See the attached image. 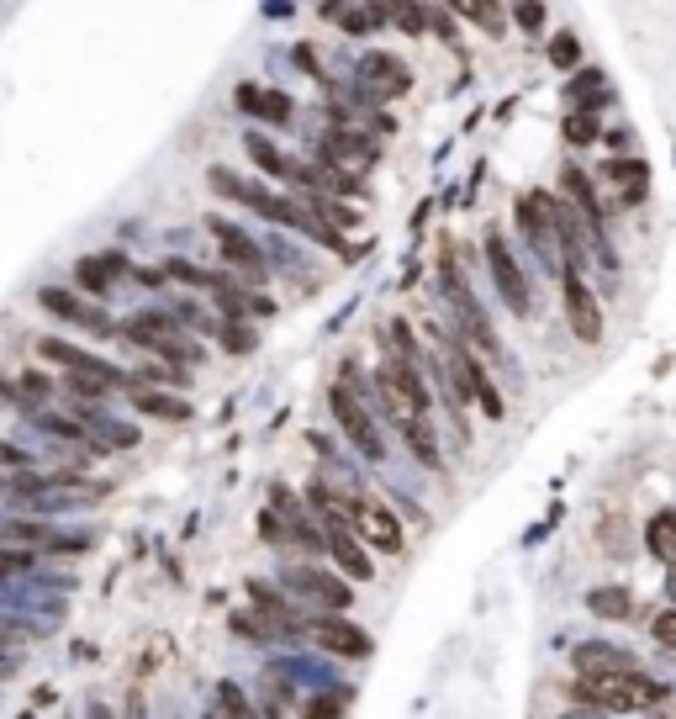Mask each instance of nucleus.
<instances>
[{
    "label": "nucleus",
    "mask_w": 676,
    "mask_h": 719,
    "mask_svg": "<svg viewBox=\"0 0 676 719\" xmlns=\"http://www.w3.org/2000/svg\"><path fill=\"white\" fill-rule=\"evenodd\" d=\"M576 698L587 709L629 714V709H655L666 698V688L655 677H645L640 667H624V672H603V677H581L576 682Z\"/></svg>",
    "instance_id": "1"
},
{
    "label": "nucleus",
    "mask_w": 676,
    "mask_h": 719,
    "mask_svg": "<svg viewBox=\"0 0 676 719\" xmlns=\"http://www.w3.org/2000/svg\"><path fill=\"white\" fill-rule=\"evenodd\" d=\"M486 270H492V286H497V297L507 302V312H518V318H529V312H534V291H529V275H523L518 254L507 249V238H502L497 228L486 233Z\"/></svg>",
    "instance_id": "2"
},
{
    "label": "nucleus",
    "mask_w": 676,
    "mask_h": 719,
    "mask_svg": "<svg viewBox=\"0 0 676 719\" xmlns=\"http://www.w3.org/2000/svg\"><path fill=\"white\" fill-rule=\"evenodd\" d=\"M444 355H449V386H455L460 397L481 402V408H486V418H502V397H497L492 376H486L481 365H476L471 344H465V339H444Z\"/></svg>",
    "instance_id": "3"
},
{
    "label": "nucleus",
    "mask_w": 676,
    "mask_h": 719,
    "mask_svg": "<svg viewBox=\"0 0 676 719\" xmlns=\"http://www.w3.org/2000/svg\"><path fill=\"white\" fill-rule=\"evenodd\" d=\"M328 408H333V418H338V429H344L349 445H360V450H365V460H381V439H375L370 408L360 402V386H354L349 376H344V381H333Z\"/></svg>",
    "instance_id": "4"
},
{
    "label": "nucleus",
    "mask_w": 676,
    "mask_h": 719,
    "mask_svg": "<svg viewBox=\"0 0 676 719\" xmlns=\"http://www.w3.org/2000/svg\"><path fill=\"white\" fill-rule=\"evenodd\" d=\"M560 302H566V323L581 344H603V307H597V291L581 281L576 265L560 270Z\"/></svg>",
    "instance_id": "5"
},
{
    "label": "nucleus",
    "mask_w": 676,
    "mask_h": 719,
    "mask_svg": "<svg viewBox=\"0 0 676 719\" xmlns=\"http://www.w3.org/2000/svg\"><path fill=\"white\" fill-rule=\"evenodd\" d=\"M349 519L354 529L365 534V545L386 550V556H407V534H402V519L391 513L386 503H370V497H354L349 503Z\"/></svg>",
    "instance_id": "6"
},
{
    "label": "nucleus",
    "mask_w": 676,
    "mask_h": 719,
    "mask_svg": "<svg viewBox=\"0 0 676 719\" xmlns=\"http://www.w3.org/2000/svg\"><path fill=\"white\" fill-rule=\"evenodd\" d=\"M37 302H43V312H53V318H64V323H80V328H90V334H117V323H111V312H101V307H85L74 291H64V286H43L37 291Z\"/></svg>",
    "instance_id": "7"
},
{
    "label": "nucleus",
    "mask_w": 676,
    "mask_h": 719,
    "mask_svg": "<svg viewBox=\"0 0 676 719\" xmlns=\"http://www.w3.org/2000/svg\"><path fill=\"white\" fill-rule=\"evenodd\" d=\"M212 228H217V238H222V260H228L238 275H249V281H265V275H270L265 249H259L243 228H228L222 217H212Z\"/></svg>",
    "instance_id": "8"
},
{
    "label": "nucleus",
    "mask_w": 676,
    "mask_h": 719,
    "mask_svg": "<svg viewBox=\"0 0 676 719\" xmlns=\"http://www.w3.org/2000/svg\"><path fill=\"white\" fill-rule=\"evenodd\" d=\"M286 587L291 593H302V598H312V603H323V608H349L354 603L349 582H338V577H328V571H317V566H291Z\"/></svg>",
    "instance_id": "9"
},
{
    "label": "nucleus",
    "mask_w": 676,
    "mask_h": 719,
    "mask_svg": "<svg viewBox=\"0 0 676 719\" xmlns=\"http://www.w3.org/2000/svg\"><path fill=\"white\" fill-rule=\"evenodd\" d=\"M312 640L323 645V651H333V656H365V651H370V635L360 630V624L338 619V608H333V614H317V619H312Z\"/></svg>",
    "instance_id": "10"
},
{
    "label": "nucleus",
    "mask_w": 676,
    "mask_h": 719,
    "mask_svg": "<svg viewBox=\"0 0 676 719\" xmlns=\"http://www.w3.org/2000/svg\"><path fill=\"white\" fill-rule=\"evenodd\" d=\"M328 556L338 561L344 577H360V582L375 577V561L365 556V545L354 540V524H344V519H328Z\"/></svg>",
    "instance_id": "11"
},
{
    "label": "nucleus",
    "mask_w": 676,
    "mask_h": 719,
    "mask_svg": "<svg viewBox=\"0 0 676 719\" xmlns=\"http://www.w3.org/2000/svg\"><path fill=\"white\" fill-rule=\"evenodd\" d=\"M37 355L43 360H53V365H64V371H96V376H117V381H127L133 386V376L127 371H117L106 355H90V349H74V344H64V339H37Z\"/></svg>",
    "instance_id": "12"
},
{
    "label": "nucleus",
    "mask_w": 676,
    "mask_h": 719,
    "mask_svg": "<svg viewBox=\"0 0 676 719\" xmlns=\"http://www.w3.org/2000/svg\"><path fill=\"white\" fill-rule=\"evenodd\" d=\"M449 302H455V318H460V328H465V339H471V349H486V355H492V349H497V334H492V323L481 318L476 297L465 291V281H460L455 270H449Z\"/></svg>",
    "instance_id": "13"
},
{
    "label": "nucleus",
    "mask_w": 676,
    "mask_h": 719,
    "mask_svg": "<svg viewBox=\"0 0 676 719\" xmlns=\"http://www.w3.org/2000/svg\"><path fill=\"white\" fill-rule=\"evenodd\" d=\"M571 667L576 677H603V672H624V667H640L629 651H618V645H603V640H587L571 651Z\"/></svg>",
    "instance_id": "14"
},
{
    "label": "nucleus",
    "mask_w": 676,
    "mask_h": 719,
    "mask_svg": "<svg viewBox=\"0 0 676 719\" xmlns=\"http://www.w3.org/2000/svg\"><path fill=\"white\" fill-rule=\"evenodd\" d=\"M360 75L375 85V96H402V90L412 85V75L402 69V59H391V53H365Z\"/></svg>",
    "instance_id": "15"
},
{
    "label": "nucleus",
    "mask_w": 676,
    "mask_h": 719,
    "mask_svg": "<svg viewBox=\"0 0 676 719\" xmlns=\"http://www.w3.org/2000/svg\"><path fill=\"white\" fill-rule=\"evenodd\" d=\"M122 275H127V260H122V254H85V260H80V286L96 291V297H106V291L117 286Z\"/></svg>",
    "instance_id": "16"
},
{
    "label": "nucleus",
    "mask_w": 676,
    "mask_h": 719,
    "mask_svg": "<svg viewBox=\"0 0 676 719\" xmlns=\"http://www.w3.org/2000/svg\"><path fill=\"white\" fill-rule=\"evenodd\" d=\"M645 550H650V561H661V566L676 561V508L650 513V524H645Z\"/></svg>",
    "instance_id": "17"
},
{
    "label": "nucleus",
    "mask_w": 676,
    "mask_h": 719,
    "mask_svg": "<svg viewBox=\"0 0 676 719\" xmlns=\"http://www.w3.org/2000/svg\"><path fill=\"white\" fill-rule=\"evenodd\" d=\"M397 429H402V439L412 445V455H418L423 466H439V439H434V429H428V413H402Z\"/></svg>",
    "instance_id": "18"
},
{
    "label": "nucleus",
    "mask_w": 676,
    "mask_h": 719,
    "mask_svg": "<svg viewBox=\"0 0 676 719\" xmlns=\"http://www.w3.org/2000/svg\"><path fill=\"white\" fill-rule=\"evenodd\" d=\"M133 408L148 413V418H164V423H185V418H191V402L164 397V392H154V386H133Z\"/></svg>",
    "instance_id": "19"
},
{
    "label": "nucleus",
    "mask_w": 676,
    "mask_h": 719,
    "mask_svg": "<svg viewBox=\"0 0 676 719\" xmlns=\"http://www.w3.org/2000/svg\"><path fill=\"white\" fill-rule=\"evenodd\" d=\"M238 106H243V112H254V117H265V122H286L291 117V101L280 96V90H275V96H265L259 85H243L238 90Z\"/></svg>",
    "instance_id": "20"
},
{
    "label": "nucleus",
    "mask_w": 676,
    "mask_h": 719,
    "mask_svg": "<svg viewBox=\"0 0 676 719\" xmlns=\"http://www.w3.org/2000/svg\"><path fill=\"white\" fill-rule=\"evenodd\" d=\"M603 175H608V186H624V201H645V175L650 170H645L640 159H618V164L608 159Z\"/></svg>",
    "instance_id": "21"
},
{
    "label": "nucleus",
    "mask_w": 676,
    "mask_h": 719,
    "mask_svg": "<svg viewBox=\"0 0 676 719\" xmlns=\"http://www.w3.org/2000/svg\"><path fill=\"white\" fill-rule=\"evenodd\" d=\"M587 608L597 619H629L634 603H629V587H592L587 593Z\"/></svg>",
    "instance_id": "22"
},
{
    "label": "nucleus",
    "mask_w": 676,
    "mask_h": 719,
    "mask_svg": "<svg viewBox=\"0 0 676 719\" xmlns=\"http://www.w3.org/2000/svg\"><path fill=\"white\" fill-rule=\"evenodd\" d=\"M249 154L259 159V170H265V175H275V180H296V159H286V154H280L275 149V143H265V138H249Z\"/></svg>",
    "instance_id": "23"
},
{
    "label": "nucleus",
    "mask_w": 676,
    "mask_h": 719,
    "mask_svg": "<svg viewBox=\"0 0 676 719\" xmlns=\"http://www.w3.org/2000/svg\"><path fill=\"white\" fill-rule=\"evenodd\" d=\"M0 534H6V540H16V545H64L48 524H22V519H11Z\"/></svg>",
    "instance_id": "24"
},
{
    "label": "nucleus",
    "mask_w": 676,
    "mask_h": 719,
    "mask_svg": "<svg viewBox=\"0 0 676 719\" xmlns=\"http://www.w3.org/2000/svg\"><path fill=\"white\" fill-rule=\"evenodd\" d=\"M566 138L576 143V149L597 138V106H576V112L566 117Z\"/></svg>",
    "instance_id": "25"
},
{
    "label": "nucleus",
    "mask_w": 676,
    "mask_h": 719,
    "mask_svg": "<svg viewBox=\"0 0 676 719\" xmlns=\"http://www.w3.org/2000/svg\"><path fill=\"white\" fill-rule=\"evenodd\" d=\"M566 96H571L576 106H597V101H603V75H597V69H587V75H581Z\"/></svg>",
    "instance_id": "26"
},
{
    "label": "nucleus",
    "mask_w": 676,
    "mask_h": 719,
    "mask_svg": "<svg viewBox=\"0 0 676 719\" xmlns=\"http://www.w3.org/2000/svg\"><path fill=\"white\" fill-rule=\"evenodd\" d=\"M254 344H259V339L249 334V328H238V318L222 323V349H228V355H249Z\"/></svg>",
    "instance_id": "27"
},
{
    "label": "nucleus",
    "mask_w": 676,
    "mask_h": 719,
    "mask_svg": "<svg viewBox=\"0 0 676 719\" xmlns=\"http://www.w3.org/2000/svg\"><path fill=\"white\" fill-rule=\"evenodd\" d=\"M576 59H581V43L571 38V32H560V38L550 43V64L555 69H576Z\"/></svg>",
    "instance_id": "28"
},
{
    "label": "nucleus",
    "mask_w": 676,
    "mask_h": 719,
    "mask_svg": "<svg viewBox=\"0 0 676 719\" xmlns=\"http://www.w3.org/2000/svg\"><path fill=\"white\" fill-rule=\"evenodd\" d=\"M650 635L661 640L666 651H676V603H671V608H661V614L650 619Z\"/></svg>",
    "instance_id": "29"
},
{
    "label": "nucleus",
    "mask_w": 676,
    "mask_h": 719,
    "mask_svg": "<svg viewBox=\"0 0 676 719\" xmlns=\"http://www.w3.org/2000/svg\"><path fill=\"white\" fill-rule=\"evenodd\" d=\"M513 22L534 32V27L544 22V6H539V0H518V6H513Z\"/></svg>",
    "instance_id": "30"
},
{
    "label": "nucleus",
    "mask_w": 676,
    "mask_h": 719,
    "mask_svg": "<svg viewBox=\"0 0 676 719\" xmlns=\"http://www.w3.org/2000/svg\"><path fill=\"white\" fill-rule=\"evenodd\" d=\"M32 556L27 550H0V577H16V571H27Z\"/></svg>",
    "instance_id": "31"
},
{
    "label": "nucleus",
    "mask_w": 676,
    "mask_h": 719,
    "mask_svg": "<svg viewBox=\"0 0 676 719\" xmlns=\"http://www.w3.org/2000/svg\"><path fill=\"white\" fill-rule=\"evenodd\" d=\"M16 386H22L27 397H43V392H48V381H43V376H32V371H27L22 381H16Z\"/></svg>",
    "instance_id": "32"
},
{
    "label": "nucleus",
    "mask_w": 676,
    "mask_h": 719,
    "mask_svg": "<svg viewBox=\"0 0 676 719\" xmlns=\"http://www.w3.org/2000/svg\"><path fill=\"white\" fill-rule=\"evenodd\" d=\"M0 466H22V450H11V445H0Z\"/></svg>",
    "instance_id": "33"
},
{
    "label": "nucleus",
    "mask_w": 676,
    "mask_h": 719,
    "mask_svg": "<svg viewBox=\"0 0 676 719\" xmlns=\"http://www.w3.org/2000/svg\"><path fill=\"white\" fill-rule=\"evenodd\" d=\"M666 598H671V603H676V561H671V566H666Z\"/></svg>",
    "instance_id": "34"
}]
</instances>
